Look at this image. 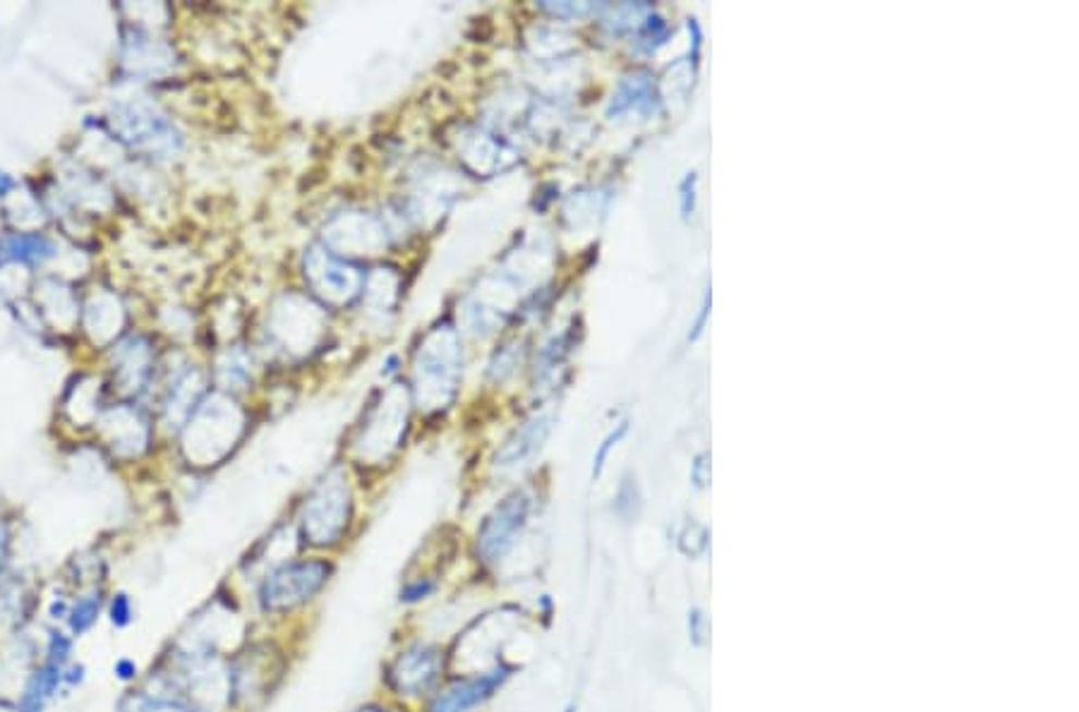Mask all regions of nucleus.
Here are the masks:
<instances>
[{"label": "nucleus", "mask_w": 1079, "mask_h": 712, "mask_svg": "<svg viewBox=\"0 0 1079 712\" xmlns=\"http://www.w3.org/2000/svg\"><path fill=\"white\" fill-rule=\"evenodd\" d=\"M552 432V418L550 415H536L528 422H524L518 430L506 439L504 446L496 451L494 456V468L500 470H512L524 466L528 458H532L542 449V444L548 442V437Z\"/></svg>", "instance_id": "obj_10"}, {"label": "nucleus", "mask_w": 1079, "mask_h": 712, "mask_svg": "<svg viewBox=\"0 0 1079 712\" xmlns=\"http://www.w3.org/2000/svg\"><path fill=\"white\" fill-rule=\"evenodd\" d=\"M111 121L118 135L135 149H145L149 154H157V157H165V154H175L177 147H181V135H177L173 123L157 106L147 101L137 99L118 103Z\"/></svg>", "instance_id": "obj_4"}, {"label": "nucleus", "mask_w": 1079, "mask_h": 712, "mask_svg": "<svg viewBox=\"0 0 1079 712\" xmlns=\"http://www.w3.org/2000/svg\"><path fill=\"white\" fill-rule=\"evenodd\" d=\"M351 520V488L348 478L339 466L331 468L322 480L315 484L305 502L303 532L307 542L317 548H327L341 540Z\"/></svg>", "instance_id": "obj_2"}, {"label": "nucleus", "mask_w": 1079, "mask_h": 712, "mask_svg": "<svg viewBox=\"0 0 1079 712\" xmlns=\"http://www.w3.org/2000/svg\"><path fill=\"white\" fill-rule=\"evenodd\" d=\"M305 281L324 305L343 307L363 295L367 274L351 259L331 253L327 245H310L303 259Z\"/></svg>", "instance_id": "obj_3"}, {"label": "nucleus", "mask_w": 1079, "mask_h": 712, "mask_svg": "<svg viewBox=\"0 0 1079 712\" xmlns=\"http://www.w3.org/2000/svg\"><path fill=\"white\" fill-rule=\"evenodd\" d=\"M696 187H698V175L696 171H689L679 183V211L686 223H689L696 213V199H698Z\"/></svg>", "instance_id": "obj_16"}, {"label": "nucleus", "mask_w": 1079, "mask_h": 712, "mask_svg": "<svg viewBox=\"0 0 1079 712\" xmlns=\"http://www.w3.org/2000/svg\"><path fill=\"white\" fill-rule=\"evenodd\" d=\"M358 712H389V710H382V708H365V710H358Z\"/></svg>", "instance_id": "obj_26"}, {"label": "nucleus", "mask_w": 1079, "mask_h": 712, "mask_svg": "<svg viewBox=\"0 0 1079 712\" xmlns=\"http://www.w3.org/2000/svg\"><path fill=\"white\" fill-rule=\"evenodd\" d=\"M530 512V500L524 492H516L512 496L494 508V512L485 518V524L478 530V554L482 556V562L494 564L500 562L502 556L514 548L516 538L524 530L526 520Z\"/></svg>", "instance_id": "obj_7"}, {"label": "nucleus", "mask_w": 1079, "mask_h": 712, "mask_svg": "<svg viewBox=\"0 0 1079 712\" xmlns=\"http://www.w3.org/2000/svg\"><path fill=\"white\" fill-rule=\"evenodd\" d=\"M82 672H85V670H82V667H75V670H70L68 674H63V679H65L68 684H75V682L79 684V682H82Z\"/></svg>", "instance_id": "obj_24"}, {"label": "nucleus", "mask_w": 1079, "mask_h": 712, "mask_svg": "<svg viewBox=\"0 0 1079 712\" xmlns=\"http://www.w3.org/2000/svg\"><path fill=\"white\" fill-rule=\"evenodd\" d=\"M113 672L118 674V679L130 682V679H135V674H137V664H135V662H130V660H118V662H115V667H113Z\"/></svg>", "instance_id": "obj_23"}, {"label": "nucleus", "mask_w": 1079, "mask_h": 712, "mask_svg": "<svg viewBox=\"0 0 1079 712\" xmlns=\"http://www.w3.org/2000/svg\"><path fill=\"white\" fill-rule=\"evenodd\" d=\"M454 149L458 154V161L470 173L482 177L502 173L516 163L514 147L490 127L464 125L454 137Z\"/></svg>", "instance_id": "obj_6"}, {"label": "nucleus", "mask_w": 1079, "mask_h": 712, "mask_svg": "<svg viewBox=\"0 0 1079 712\" xmlns=\"http://www.w3.org/2000/svg\"><path fill=\"white\" fill-rule=\"evenodd\" d=\"M99 610H101V598L99 596H87V598L77 600L73 604V610L68 612V616H70V628H73V634H85L87 628L94 622H97Z\"/></svg>", "instance_id": "obj_14"}, {"label": "nucleus", "mask_w": 1079, "mask_h": 712, "mask_svg": "<svg viewBox=\"0 0 1079 712\" xmlns=\"http://www.w3.org/2000/svg\"><path fill=\"white\" fill-rule=\"evenodd\" d=\"M0 712H20V710H15V708H10L8 703H0Z\"/></svg>", "instance_id": "obj_25"}, {"label": "nucleus", "mask_w": 1079, "mask_h": 712, "mask_svg": "<svg viewBox=\"0 0 1079 712\" xmlns=\"http://www.w3.org/2000/svg\"><path fill=\"white\" fill-rule=\"evenodd\" d=\"M3 255L10 259H22V262H44L53 257V245L39 235H10L3 241Z\"/></svg>", "instance_id": "obj_13"}, {"label": "nucleus", "mask_w": 1079, "mask_h": 712, "mask_svg": "<svg viewBox=\"0 0 1079 712\" xmlns=\"http://www.w3.org/2000/svg\"><path fill=\"white\" fill-rule=\"evenodd\" d=\"M653 85H650L648 75L636 73L628 75L620 82V89L614 91L612 103H610V115H622L628 111H650L653 109Z\"/></svg>", "instance_id": "obj_11"}, {"label": "nucleus", "mask_w": 1079, "mask_h": 712, "mask_svg": "<svg viewBox=\"0 0 1079 712\" xmlns=\"http://www.w3.org/2000/svg\"><path fill=\"white\" fill-rule=\"evenodd\" d=\"M506 679L504 670L485 672L461 679L437 696L430 705V712H470L473 708L482 705L485 700L492 698L496 688Z\"/></svg>", "instance_id": "obj_9"}, {"label": "nucleus", "mask_w": 1079, "mask_h": 712, "mask_svg": "<svg viewBox=\"0 0 1079 712\" xmlns=\"http://www.w3.org/2000/svg\"><path fill=\"white\" fill-rule=\"evenodd\" d=\"M434 580L430 578H418V580H413L410 586L403 588L401 592V600H406V602H418V600H425L427 596H432L434 592Z\"/></svg>", "instance_id": "obj_19"}, {"label": "nucleus", "mask_w": 1079, "mask_h": 712, "mask_svg": "<svg viewBox=\"0 0 1079 712\" xmlns=\"http://www.w3.org/2000/svg\"><path fill=\"white\" fill-rule=\"evenodd\" d=\"M710 307H713V293H710V289H708V291L703 293V303H701V307H698V317H696V322H694V327H691V331H689V341H691V343L703 336V331H706V327H708V319H710Z\"/></svg>", "instance_id": "obj_18"}, {"label": "nucleus", "mask_w": 1079, "mask_h": 712, "mask_svg": "<svg viewBox=\"0 0 1079 712\" xmlns=\"http://www.w3.org/2000/svg\"><path fill=\"white\" fill-rule=\"evenodd\" d=\"M440 672H442L440 650L418 643L401 652L396 662L391 664L389 679L399 693L418 696L425 693L427 688L437 682Z\"/></svg>", "instance_id": "obj_8"}, {"label": "nucleus", "mask_w": 1079, "mask_h": 712, "mask_svg": "<svg viewBox=\"0 0 1079 712\" xmlns=\"http://www.w3.org/2000/svg\"><path fill=\"white\" fill-rule=\"evenodd\" d=\"M626 432H628V420L616 425L614 430L602 439V444L596 451V458H592V478H600L602 470H604V463H608V458L612 454V449H616V444L622 442V439L626 437Z\"/></svg>", "instance_id": "obj_15"}, {"label": "nucleus", "mask_w": 1079, "mask_h": 712, "mask_svg": "<svg viewBox=\"0 0 1079 712\" xmlns=\"http://www.w3.org/2000/svg\"><path fill=\"white\" fill-rule=\"evenodd\" d=\"M111 622L115 626H127L133 622V604H130V598L125 592H118L111 602Z\"/></svg>", "instance_id": "obj_17"}, {"label": "nucleus", "mask_w": 1079, "mask_h": 712, "mask_svg": "<svg viewBox=\"0 0 1079 712\" xmlns=\"http://www.w3.org/2000/svg\"><path fill=\"white\" fill-rule=\"evenodd\" d=\"M61 682H63L61 664L49 662L46 667L37 670L29 676V682L25 686V696H22V703L17 710L20 712H41L44 705L51 700V696L58 691V684Z\"/></svg>", "instance_id": "obj_12"}, {"label": "nucleus", "mask_w": 1079, "mask_h": 712, "mask_svg": "<svg viewBox=\"0 0 1079 712\" xmlns=\"http://www.w3.org/2000/svg\"><path fill=\"white\" fill-rule=\"evenodd\" d=\"M49 655H51V662L53 664H63L65 658L70 655V640L63 636V634H53L51 636V648H49Z\"/></svg>", "instance_id": "obj_20"}, {"label": "nucleus", "mask_w": 1079, "mask_h": 712, "mask_svg": "<svg viewBox=\"0 0 1079 712\" xmlns=\"http://www.w3.org/2000/svg\"><path fill=\"white\" fill-rule=\"evenodd\" d=\"M542 10H548V13H552L556 17H576V15L588 13L590 8L588 5H564V3L552 5V3H548V5H542Z\"/></svg>", "instance_id": "obj_21"}, {"label": "nucleus", "mask_w": 1079, "mask_h": 712, "mask_svg": "<svg viewBox=\"0 0 1079 712\" xmlns=\"http://www.w3.org/2000/svg\"><path fill=\"white\" fill-rule=\"evenodd\" d=\"M331 576V566L322 560L283 564L271 572L259 590V602L267 612H286L312 600Z\"/></svg>", "instance_id": "obj_5"}, {"label": "nucleus", "mask_w": 1079, "mask_h": 712, "mask_svg": "<svg viewBox=\"0 0 1079 712\" xmlns=\"http://www.w3.org/2000/svg\"><path fill=\"white\" fill-rule=\"evenodd\" d=\"M566 712H576V710H574V708H568V710H566Z\"/></svg>", "instance_id": "obj_27"}, {"label": "nucleus", "mask_w": 1079, "mask_h": 712, "mask_svg": "<svg viewBox=\"0 0 1079 712\" xmlns=\"http://www.w3.org/2000/svg\"><path fill=\"white\" fill-rule=\"evenodd\" d=\"M10 560V530L5 524H0V576H3Z\"/></svg>", "instance_id": "obj_22"}, {"label": "nucleus", "mask_w": 1079, "mask_h": 712, "mask_svg": "<svg viewBox=\"0 0 1079 712\" xmlns=\"http://www.w3.org/2000/svg\"><path fill=\"white\" fill-rule=\"evenodd\" d=\"M464 353L452 322H440L427 331L413 363V389L422 410H442L454 401Z\"/></svg>", "instance_id": "obj_1"}]
</instances>
